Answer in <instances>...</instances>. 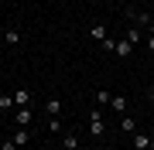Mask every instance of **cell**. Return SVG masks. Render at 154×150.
Masks as SVG:
<instances>
[{"label": "cell", "mask_w": 154, "mask_h": 150, "mask_svg": "<svg viewBox=\"0 0 154 150\" xmlns=\"http://www.w3.org/2000/svg\"><path fill=\"white\" fill-rule=\"evenodd\" d=\"M127 21H134V28H147V24L154 21L151 14H140V10H134V7H127Z\"/></svg>", "instance_id": "cell-1"}, {"label": "cell", "mask_w": 154, "mask_h": 150, "mask_svg": "<svg viewBox=\"0 0 154 150\" xmlns=\"http://www.w3.org/2000/svg\"><path fill=\"white\" fill-rule=\"evenodd\" d=\"M89 133H93V137H103L106 133V123H103V116H99V109H93V116H89Z\"/></svg>", "instance_id": "cell-2"}, {"label": "cell", "mask_w": 154, "mask_h": 150, "mask_svg": "<svg viewBox=\"0 0 154 150\" xmlns=\"http://www.w3.org/2000/svg\"><path fill=\"white\" fill-rule=\"evenodd\" d=\"M31 119H34L31 106H21V109H17V126H31Z\"/></svg>", "instance_id": "cell-3"}, {"label": "cell", "mask_w": 154, "mask_h": 150, "mask_svg": "<svg viewBox=\"0 0 154 150\" xmlns=\"http://www.w3.org/2000/svg\"><path fill=\"white\" fill-rule=\"evenodd\" d=\"M151 147V133H134V150H147Z\"/></svg>", "instance_id": "cell-4"}, {"label": "cell", "mask_w": 154, "mask_h": 150, "mask_svg": "<svg viewBox=\"0 0 154 150\" xmlns=\"http://www.w3.org/2000/svg\"><path fill=\"white\" fill-rule=\"evenodd\" d=\"M120 130H123V133H137V123H134V116H127V113H123V116H120Z\"/></svg>", "instance_id": "cell-5"}, {"label": "cell", "mask_w": 154, "mask_h": 150, "mask_svg": "<svg viewBox=\"0 0 154 150\" xmlns=\"http://www.w3.org/2000/svg\"><path fill=\"white\" fill-rule=\"evenodd\" d=\"M14 106L21 109V106H31V92L28 89H17V96H14Z\"/></svg>", "instance_id": "cell-6"}, {"label": "cell", "mask_w": 154, "mask_h": 150, "mask_svg": "<svg viewBox=\"0 0 154 150\" xmlns=\"http://www.w3.org/2000/svg\"><path fill=\"white\" fill-rule=\"evenodd\" d=\"M45 113L48 116H62V99H48L45 102Z\"/></svg>", "instance_id": "cell-7"}, {"label": "cell", "mask_w": 154, "mask_h": 150, "mask_svg": "<svg viewBox=\"0 0 154 150\" xmlns=\"http://www.w3.org/2000/svg\"><path fill=\"white\" fill-rule=\"evenodd\" d=\"M130 51H134V45H130V41H116V51H113V55H120V58H130Z\"/></svg>", "instance_id": "cell-8"}, {"label": "cell", "mask_w": 154, "mask_h": 150, "mask_svg": "<svg viewBox=\"0 0 154 150\" xmlns=\"http://www.w3.org/2000/svg\"><path fill=\"white\" fill-rule=\"evenodd\" d=\"M140 38H144V34H140V28H134V24H130V28H127V38H123V41H130V45H137Z\"/></svg>", "instance_id": "cell-9"}, {"label": "cell", "mask_w": 154, "mask_h": 150, "mask_svg": "<svg viewBox=\"0 0 154 150\" xmlns=\"http://www.w3.org/2000/svg\"><path fill=\"white\" fill-rule=\"evenodd\" d=\"M4 41H7V45H17V41H21V31H17V28H7L4 31Z\"/></svg>", "instance_id": "cell-10"}, {"label": "cell", "mask_w": 154, "mask_h": 150, "mask_svg": "<svg viewBox=\"0 0 154 150\" xmlns=\"http://www.w3.org/2000/svg\"><path fill=\"white\" fill-rule=\"evenodd\" d=\"M110 106H113L116 113H120V116L127 113V99H123V96H113V99H110Z\"/></svg>", "instance_id": "cell-11"}, {"label": "cell", "mask_w": 154, "mask_h": 150, "mask_svg": "<svg viewBox=\"0 0 154 150\" xmlns=\"http://www.w3.org/2000/svg\"><path fill=\"white\" fill-rule=\"evenodd\" d=\"M62 143H65V150H79V137H75V133H65Z\"/></svg>", "instance_id": "cell-12"}, {"label": "cell", "mask_w": 154, "mask_h": 150, "mask_svg": "<svg viewBox=\"0 0 154 150\" xmlns=\"http://www.w3.org/2000/svg\"><path fill=\"white\" fill-rule=\"evenodd\" d=\"M28 140H31V133H28V130H24V126L17 130V133H14V143H17V147H24V143H28Z\"/></svg>", "instance_id": "cell-13"}, {"label": "cell", "mask_w": 154, "mask_h": 150, "mask_svg": "<svg viewBox=\"0 0 154 150\" xmlns=\"http://www.w3.org/2000/svg\"><path fill=\"white\" fill-rule=\"evenodd\" d=\"M0 109H14V96L11 92H0Z\"/></svg>", "instance_id": "cell-14"}, {"label": "cell", "mask_w": 154, "mask_h": 150, "mask_svg": "<svg viewBox=\"0 0 154 150\" xmlns=\"http://www.w3.org/2000/svg\"><path fill=\"white\" fill-rule=\"evenodd\" d=\"M89 34H93L96 41H103V38H106V28H103V24H93V28H89Z\"/></svg>", "instance_id": "cell-15"}, {"label": "cell", "mask_w": 154, "mask_h": 150, "mask_svg": "<svg viewBox=\"0 0 154 150\" xmlns=\"http://www.w3.org/2000/svg\"><path fill=\"white\" fill-rule=\"evenodd\" d=\"M99 48H103V51H116V41L110 38V34H106V38H103V41H99Z\"/></svg>", "instance_id": "cell-16"}, {"label": "cell", "mask_w": 154, "mask_h": 150, "mask_svg": "<svg viewBox=\"0 0 154 150\" xmlns=\"http://www.w3.org/2000/svg\"><path fill=\"white\" fill-rule=\"evenodd\" d=\"M48 130H51V133H62L65 126H62V119H58V116H51V119H48Z\"/></svg>", "instance_id": "cell-17"}, {"label": "cell", "mask_w": 154, "mask_h": 150, "mask_svg": "<svg viewBox=\"0 0 154 150\" xmlns=\"http://www.w3.org/2000/svg\"><path fill=\"white\" fill-rule=\"evenodd\" d=\"M110 99H113V96L106 92V89H99V92H96V102H106V106H110Z\"/></svg>", "instance_id": "cell-18"}, {"label": "cell", "mask_w": 154, "mask_h": 150, "mask_svg": "<svg viewBox=\"0 0 154 150\" xmlns=\"http://www.w3.org/2000/svg\"><path fill=\"white\" fill-rule=\"evenodd\" d=\"M0 150H17V143H14V140H7V143L0 147Z\"/></svg>", "instance_id": "cell-19"}, {"label": "cell", "mask_w": 154, "mask_h": 150, "mask_svg": "<svg viewBox=\"0 0 154 150\" xmlns=\"http://www.w3.org/2000/svg\"><path fill=\"white\" fill-rule=\"evenodd\" d=\"M147 48H151V51H154V34H147Z\"/></svg>", "instance_id": "cell-20"}, {"label": "cell", "mask_w": 154, "mask_h": 150, "mask_svg": "<svg viewBox=\"0 0 154 150\" xmlns=\"http://www.w3.org/2000/svg\"><path fill=\"white\" fill-rule=\"evenodd\" d=\"M147 99H151V102H154V85H151V89H147Z\"/></svg>", "instance_id": "cell-21"}, {"label": "cell", "mask_w": 154, "mask_h": 150, "mask_svg": "<svg viewBox=\"0 0 154 150\" xmlns=\"http://www.w3.org/2000/svg\"><path fill=\"white\" fill-rule=\"evenodd\" d=\"M147 31H151V34H154V21H151V24H147Z\"/></svg>", "instance_id": "cell-22"}, {"label": "cell", "mask_w": 154, "mask_h": 150, "mask_svg": "<svg viewBox=\"0 0 154 150\" xmlns=\"http://www.w3.org/2000/svg\"><path fill=\"white\" fill-rule=\"evenodd\" d=\"M151 143H154V130H151Z\"/></svg>", "instance_id": "cell-23"}, {"label": "cell", "mask_w": 154, "mask_h": 150, "mask_svg": "<svg viewBox=\"0 0 154 150\" xmlns=\"http://www.w3.org/2000/svg\"><path fill=\"white\" fill-rule=\"evenodd\" d=\"M99 150H110V147H99Z\"/></svg>", "instance_id": "cell-24"}]
</instances>
